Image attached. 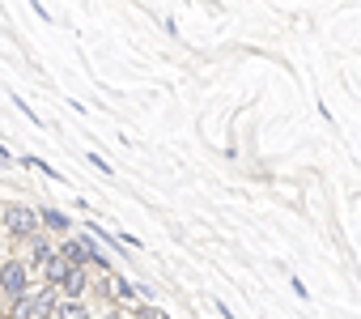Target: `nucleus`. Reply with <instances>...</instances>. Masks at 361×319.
I'll list each match as a JSON object with an SVG mask.
<instances>
[{
	"instance_id": "obj_5",
	"label": "nucleus",
	"mask_w": 361,
	"mask_h": 319,
	"mask_svg": "<svg viewBox=\"0 0 361 319\" xmlns=\"http://www.w3.org/2000/svg\"><path fill=\"white\" fill-rule=\"evenodd\" d=\"M60 285H64V298H73V302H81V294H85V285H90V277H85V268H73V272H68V277H64Z\"/></svg>"
},
{
	"instance_id": "obj_1",
	"label": "nucleus",
	"mask_w": 361,
	"mask_h": 319,
	"mask_svg": "<svg viewBox=\"0 0 361 319\" xmlns=\"http://www.w3.org/2000/svg\"><path fill=\"white\" fill-rule=\"evenodd\" d=\"M0 289H5L13 302L30 294V268H26V260H5V264H0Z\"/></svg>"
},
{
	"instance_id": "obj_4",
	"label": "nucleus",
	"mask_w": 361,
	"mask_h": 319,
	"mask_svg": "<svg viewBox=\"0 0 361 319\" xmlns=\"http://www.w3.org/2000/svg\"><path fill=\"white\" fill-rule=\"evenodd\" d=\"M26 247H30V264H35V268H47V264L56 260V247H51L47 234H30ZM30 264H26V268H30Z\"/></svg>"
},
{
	"instance_id": "obj_7",
	"label": "nucleus",
	"mask_w": 361,
	"mask_h": 319,
	"mask_svg": "<svg viewBox=\"0 0 361 319\" xmlns=\"http://www.w3.org/2000/svg\"><path fill=\"white\" fill-rule=\"evenodd\" d=\"M43 272H47V281H51V289H56V285H60V281H64V277H68V272H73V268H68V264H64V260H60V255H56V260H51V264H47V268H43Z\"/></svg>"
},
{
	"instance_id": "obj_3",
	"label": "nucleus",
	"mask_w": 361,
	"mask_h": 319,
	"mask_svg": "<svg viewBox=\"0 0 361 319\" xmlns=\"http://www.w3.org/2000/svg\"><path fill=\"white\" fill-rule=\"evenodd\" d=\"M94 251H98V247H94V239H68V243H60V251H56V255H60L68 268H85V264L94 260Z\"/></svg>"
},
{
	"instance_id": "obj_9",
	"label": "nucleus",
	"mask_w": 361,
	"mask_h": 319,
	"mask_svg": "<svg viewBox=\"0 0 361 319\" xmlns=\"http://www.w3.org/2000/svg\"><path fill=\"white\" fill-rule=\"evenodd\" d=\"M111 285H115V294H119V298H132V285H128V281H111Z\"/></svg>"
},
{
	"instance_id": "obj_8",
	"label": "nucleus",
	"mask_w": 361,
	"mask_h": 319,
	"mask_svg": "<svg viewBox=\"0 0 361 319\" xmlns=\"http://www.w3.org/2000/svg\"><path fill=\"white\" fill-rule=\"evenodd\" d=\"M39 222H47V226H51V230H60V234L68 230V217H64V213H56V209H43V213H39Z\"/></svg>"
},
{
	"instance_id": "obj_6",
	"label": "nucleus",
	"mask_w": 361,
	"mask_h": 319,
	"mask_svg": "<svg viewBox=\"0 0 361 319\" xmlns=\"http://www.w3.org/2000/svg\"><path fill=\"white\" fill-rule=\"evenodd\" d=\"M56 319H94V315H90V306H85V302H73V298H64V302L56 306Z\"/></svg>"
},
{
	"instance_id": "obj_2",
	"label": "nucleus",
	"mask_w": 361,
	"mask_h": 319,
	"mask_svg": "<svg viewBox=\"0 0 361 319\" xmlns=\"http://www.w3.org/2000/svg\"><path fill=\"white\" fill-rule=\"evenodd\" d=\"M5 230H9L13 239L39 234V209H30V205H9V209H5Z\"/></svg>"
}]
</instances>
